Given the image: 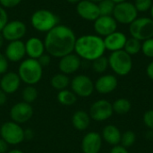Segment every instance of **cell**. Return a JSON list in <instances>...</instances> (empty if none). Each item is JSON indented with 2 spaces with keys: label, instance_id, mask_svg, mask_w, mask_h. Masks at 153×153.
<instances>
[{
  "label": "cell",
  "instance_id": "2",
  "mask_svg": "<svg viewBox=\"0 0 153 153\" xmlns=\"http://www.w3.org/2000/svg\"><path fill=\"white\" fill-rule=\"evenodd\" d=\"M105 51L104 39L97 34H86L76 39L74 52L81 59L92 62L104 56Z\"/></svg>",
  "mask_w": 153,
  "mask_h": 153
},
{
  "label": "cell",
  "instance_id": "44",
  "mask_svg": "<svg viewBox=\"0 0 153 153\" xmlns=\"http://www.w3.org/2000/svg\"><path fill=\"white\" fill-rule=\"evenodd\" d=\"M4 41H5V39H4V36H3L2 32L0 31V48L4 46Z\"/></svg>",
  "mask_w": 153,
  "mask_h": 153
},
{
  "label": "cell",
  "instance_id": "27",
  "mask_svg": "<svg viewBox=\"0 0 153 153\" xmlns=\"http://www.w3.org/2000/svg\"><path fill=\"white\" fill-rule=\"evenodd\" d=\"M124 50L131 56H135L138 53H140V51L142 50V41L131 37L130 39H127Z\"/></svg>",
  "mask_w": 153,
  "mask_h": 153
},
{
  "label": "cell",
  "instance_id": "35",
  "mask_svg": "<svg viewBox=\"0 0 153 153\" xmlns=\"http://www.w3.org/2000/svg\"><path fill=\"white\" fill-rule=\"evenodd\" d=\"M22 0H0V5L4 9H11L18 6Z\"/></svg>",
  "mask_w": 153,
  "mask_h": 153
},
{
  "label": "cell",
  "instance_id": "43",
  "mask_svg": "<svg viewBox=\"0 0 153 153\" xmlns=\"http://www.w3.org/2000/svg\"><path fill=\"white\" fill-rule=\"evenodd\" d=\"M7 101V94L0 89V106L5 105Z\"/></svg>",
  "mask_w": 153,
  "mask_h": 153
},
{
  "label": "cell",
  "instance_id": "9",
  "mask_svg": "<svg viewBox=\"0 0 153 153\" xmlns=\"http://www.w3.org/2000/svg\"><path fill=\"white\" fill-rule=\"evenodd\" d=\"M70 84L72 91L76 96H79L81 98L90 97L95 90L94 82L89 76L85 74H78L74 76L72 79Z\"/></svg>",
  "mask_w": 153,
  "mask_h": 153
},
{
  "label": "cell",
  "instance_id": "49",
  "mask_svg": "<svg viewBox=\"0 0 153 153\" xmlns=\"http://www.w3.org/2000/svg\"><path fill=\"white\" fill-rule=\"evenodd\" d=\"M89 1H91V2H93V3H96V4H98V3H100V1H102V0H89Z\"/></svg>",
  "mask_w": 153,
  "mask_h": 153
},
{
  "label": "cell",
  "instance_id": "14",
  "mask_svg": "<svg viewBox=\"0 0 153 153\" xmlns=\"http://www.w3.org/2000/svg\"><path fill=\"white\" fill-rule=\"evenodd\" d=\"M76 13L81 18L90 22H94L100 15L98 4L89 0L80 1L76 4Z\"/></svg>",
  "mask_w": 153,
  "mask_h": 153
},
{
  "label": "cell",
  "instance_id": "36",
  "mask_svg": "<svg viewBox=\"0 0 153 153\" xmlns=\"http://www.w3.org/2000/svg\"><path fill=\"white\" fill-rule=\"evenodd\" d=\"M9 66V61L4 56V54L0 53V74H4L7 73Z\"/></svg>",
  "mask_w": 153,
  "mask_h": 153
},
{
  "label": "cell",
  "instance_id": "17",
  "mask_svg": "<svg viewBox=\"0 0 153 153\" xmlns=\"http://www.w3.org/2000/svg\"><path fill=\"white\" fill-rule=\"evenodd\" d=\"M26 55L25 44L22 40L10 41L4 50V56L10 62H20Z\"/></svg>",
  "mask_w": 153,
  "mask_h": 153
},
{
  "label": "cell",
  "instance_id": "42",
  "mask_svg": "<svg viewBox=\"0 0 153 153\" xmlns=\"http://www.w3.org/2000/svg\"><path fill=\"white\" fill-rule=\"evenodd\" d=\"M146 74L147 76L153 81V61H152L146 68Z\"/></svg>",
  "mask_w": 153,
  "mask_h": 153
},
{
  "label": "cell",
  "instance_id": "19",
  "mask_svg": "<svg viewBox=\"0 0 153 153\" xmlns=\"http://www.w3.org/2000/svg\"><path fill=\"white\" fill-rule=\"evenodd\" d=\"M103 39H104V45L106 50H108L110 52H115L124 49L126 42L127 40V37L122 31L116 30L115 32L103 38Z\"/></svg>",
  "mask_w": 153,
  "mask_h": 153
},
{
  "label": "cell",
  "instance_id": "5",
  "mask_svg": "<svg viewBox=\"0 0 153 153\" xmlns=\"http://www.w3.org/2000/svg\"><path fill=\"white\" fill-rule=\"evenodd\" d=\"M108 58L109 67L118 76H126L133 69V58L124 49L111 52Z\"/></svg>",
  "mask_w": 153,
  "mask_h": 153
},
{
  "label": "cell",
  "instance_id": "38",
  "mask_svg": "<svg viewBox=\"0 0 153 153\" xmlns=\"http://www.w3.org/2000/svg\"><path fill=\"white\" fill-rule=\"evenodd\" d=\"M37 60L39 61V63L40 64V65L44 68V67H47V66L49 65V64L51 62V56L48 53L47 54L45 53L39 58H38Z\"/></svg>",
  "mask_w": 153,
  "mask_h": 153
},
{
  "label": "cell",
  "instance_id": "30",
  "mask_svg": "<svg viewBox=\"0 0 153 153\" xmlns=\"http://www.w3.org/2000/svg\"><path fill=\"white\" fill-rule=\"evenodd\" d=\"M98 6L100 15H112L116 3H114L112 0H102L98 3Z\"/></svg>",
  "mask_w": 153,
  "mask_h": 153
},
{
  "label": "cell",
  "instance_id": "22",
  "mask_svg": "<svg viewBox=\"0 0 153 153\" xmlns=\"http://www.w3.org/2000/svg\"><path fill=\"white\" fill-rule=\"evenodd\" d=\"M121 135H122V134H121L120 130L118 129L117 126H116L114 125L106 126L103 128L102 134H101L102 140H104L107 143H108L109 145H112V146L120 144Z\"/></svg>",
  "mask_w": 153,
  "mask_h": 153
},
{
  "label": "cell",
  "instance_id": "11",
  "mask_svg": "<svg viewBox=\"0 0 153 153\" xmlns=\"http://www.w3.org/2000/svg\"><path fill=\"white\" fill-rule=\"evenodd\" d=\"M1 32L4 39L9 42L21 40L27 32V26L20 20H12L8 21Z\"/></svg>",
  "mask_w": 153,
  "mask_h": 153
},
{
  "label": "cell",
  "instance_id": "21",
  "mask_svg": "<svg viewBox=\"0 0 153 153\" xmlns=\"http://www.w3.org/2000/svg\"><path fill=\"white\" fill-rule=\"evenodd\" d=\"M24 44L26 55L29 58L38 59L46 52L44 41L38 37H31L28 39Z\"/></svg>",
  "mask_w": 153,
  "mask_h": 153
},
{
  "label": "cell",
  "instance_id": "3",
  "mask_svg": "<svg viewBox=\"0 0 153 153\" xmlns=\"http://www.w3.org/2000/svg\"><path fill=\"white\" fill-rule=\"evenodd\" d=\"M18 75L27 85H35L42 78L43 67L37 59L27 58L21 62L18 67Z\"/></svg>",
  "mask_w": 153,
  "mask_h": 153
},
{
  "label": "cell",
  "instance_id": "4",
  "mask_svg": "<svg viewBox=\"0 0 153 153\" xmlns=\"http://www.w3.org/2000/svg\"><path fill=\"white\" fill-rule=\"evenodd\" d=\"M30 24L35 30L47 33L59 24V19L50 10L39 9L31 14Z\"/></svg>",
  "mask_w": 153,
  "mask_h": 153
},
{
  "label": "cell",
  "instance_id": "28",
  "mask_svg": "<svg viewBox=\"0 0 153 153\" xmlns=\"http://www.w3.org/2000/svg\"><path fill=\"white\" fill-rule=\"evenodd\" d=\"M92 69L97 74H103L107 71V69L109 67L108 65V58L102 56L94 61H92Z\"/></svg>",
  "mask_w": 153,
  "mask_h": 153
},
{
  "label": "cell",
  "instance_id": "40",
  "mask_svg": "<svg viewBox=\"0 0 153 153\" xmlns=\"http://www.w3.org/2000/svg\"><path fill=\"white\" fill-rule=\"evenodd\" d=\"M9 144L2 138H0V153H6L8 151Z\"/></svg>",
  "mask_w": 153,
  "mask_h": 153
},
{
  "label": "cell",
  "instance_id": "46",
  "mask_svg": "<svg viewBox=\"0 0 153 153\" xmlns=\"http://www.w3.org/2000/svg\"><path fill=\"white\" fill-rule=\"evenodd\" d=\"M66 1H67L68 3H70V4H78L80 1H82V0H66Z\"/></svg>",
  "mask_w": 153,
  "mask_h": 153
},
{
  "label": "cell",
  "instance_id": "8",
  "mask_svg": "<svg viewBox=\"0 0 153 153\" xmlns=\"http://www.w3.org/2000/svg\"><path fill=\"white\" fill-rule=\"evenodd\" d=\"M1 138L9 145H17L24 141V130L13 121L5 122L1 126Z\"/></svg>",
  "mask_w": 153,
  "mask_h": 153
},
{
  "label": "cell",
  "instance_id": "1",
  "mask_svg": "<svg viewBox=\"0 0 153 153\" xmlns=\"http://www.w3.org/2000/svg\"><path fill=\"white\" fill-rule=\"evenodd\" d=\"M76 39L74 31L70 27L57 24L46 34L44 39L46 52L50 56L61 58L74 51Z\"/></svg>",
  "mask_w": 153,
  "mask_h": 153
},
{
  "label": "cell",
  "instance_id": "41",
  "mask_svg": "<svg viewBox=\"0 0 153 153\" xmlns=\"http://www.w3.org/2000/svg\"><path fill=\"white\" fill-rule=\"evenodd\" d=\"M33 137H34V132H33L32 129L28 128V129L24 130V140L30 141V140H31Z\"/></svg>",
  "mask_w": 153,
  "mask_h": 153
},
{
  "label": "cell",
  "instance_id": "16",
  "mask_svg": "<svg viewBox=\"0 0 153 153\" xmlns=\"http://www.w3.org/2000/svg\"><path fill=\"white\" fill-rule=\"evenodd\" d=\"M81 65L82 59L76 54L71 53L60 58L58 67L62 74L68 75L77 72L81 67Z\"/></svg>",
  "mask_w": 153,
  "mask_h": 153
},
{
  "label": "cell",
  "instance_id": "48",
  "mask_svg": "<svg viewBox=\"0 0 153 153\" xmlns=\"http://www.w3.org/2000/svg\"><path fill=\"white\" fill-rule=\"evenodd\" d=\"M150 11H151V16H152L151 18L153 20V4H152V8H151V10H150Z\"/></svg>",
  "mask_w": 153,
  "mask_h": 153
},
{
  "label": "cell",
  "instance_id": "25",
  "mask_svg": "<svg viewBox=\"0 0 153 153\" xmlns=\"http://www.w3.org/2000/svg\"><path fill=\"white\" fill-rule=\"evenodd\" d=\"M113 111L118 115H125L127 114L132 108V103L129 100L126 98H120L116 100L112 103Z\"/></svg>",
  "mask_w": 153,
  "mask_h": 153
},
{
  "label": "cell",
  "instance_id": "34",
  "mask_svg": "<svg viewBox=\"0 0 153 153\" xmlns=\"http://www.w3.org/2000/svg\"><path fill=\"white\" fill-rule=\"evenodd\" d=\"M144 126L150 130H153V109L146 111L143 117Z\"/></svg>",
  "mask_w": 153,
  "mask_h": 153
},
{
  "label": "cell",
  "instance_id": "13",
  "mask_svg": "<svg viewBox=\"0 0 153 153\" xmlns=\"http://www.w3.org/2000/svg\"><path fill=\"white\" fill-rule=\"evenodd\" d=\"M33 116V108L30 104L24 101L14 104L10 109V117L13 122L19 125L28 122Z\"/></svg>",
  "mask_w": 153,
  "mask_h": 153
},
{
  "label": "cell",
  "instance_id": "47",
  "mask_svg": "<svg viewBox=\"0 0 153 153\" xmlns=\"http://www.w3.org/2000/svg\"><path fill=\"white\" fill-rule=\"evenodd\" d=\"M114 3L116 4H118V3H122V2H125V1H127V0H112Z\"/></svg>",
  "mask_w": 153,
  "mask_h": 153
},
{
  "label": "cell",
  "instance_id": "7",
  "mask_svg": "<svg viewBox=\"0 0 153 153\" xmlns=\"http://www.w3.org/2000/svg\"><path fill=\"white\" fill-rule=\"evenodd\" d=\"M112 16L117 23L129 25L138 17V11L133 3L125 1L116 4Z\"/></svg>",
  "mask_w": 153,
  "mask_h": 153
},
{
  "label": "cell",
  "instance_id": "26",
  "mask_svg": "<svg viewBox=\"0 0 153 153\" xmlns=\"http://www.w3.org/2000/svg\"><path fill=\"white\" fill-rule=\"evenodd\" d=\"M57 100L63 106H72L77 100V96L69 90L60 91L57 94Z\"/></svg>",
  "mask_w": 153,
  "mask_h": 153
},
{
  "label": "cell",
  "instance_id": "6",
  "mask_svg": "<svg viewBox=\"0 0 153 153\" xmlns=\"http://www.w3.org/2000/svg\"><path fill=\"white\" fill-rule=\"evenodd\" d=\"M129 33L142 42L153 38V20L149 17H137L129 24Z\"/></svg>",
  "mask_w": 153,
  "mask_h": 153
},
{
  "label": "cell",
  "instance_id": "23",
  "mask_svg": "<svg viewBox=\"0 0 153 153\" xmlns=\"http://www.w3.org/2000/svg\"><path fill=\"white\" fill-rule=\"evenodd\" d=\"M72 124L76 130L84 131L90 126L91 117L87 112L83 110H78L72 117Z\"/></svg>",
  "mask_w": 153,
  "mask_h": 153
},
{
  "label": "cell",
  "instance_id": "37",
  "mask_svg": "<svg viewBox=\"0 0 153 153\" xmlns=\"http://www.w3.org/2000/svg\"><path fill=\"white\" fill-rule=\"evenodd\" d=\"M8 14L6 12V9H4V7H2L0 5V31H2V30L4 29V27L5 26V24L8 22Z\"/></svg>",
  "mask_w": 153,
  "mask_h": 153
},
{
  "label": "cell",
  "instance_id": "51",
  "mask_svg": "<svg viewBox=\"0 0 153 153\" xmlns=\"http://www.w3.org/2000/svg\"><path fill=\"white\" fill-rule=\"evenodd\" d=\"M152 109H153V102H152Z\"/></svg>",
  "mask_w": 153,
  "mask_h": 153
},
{
  "label": "cell",
  "instance_id": "39",
  "mask_svg": "<svg viewBox=\"0 0 153 153\" xmlns=\"http://www.w3.org/2000/svg\"><path fill=\"white\" fill-rule=\"evenodd\" d=\"M109 153H129V152L126 148H125L121 144H118V145L113 146V148L110 150Z\"/></svg>",
  "mask_w": 153,
  "mask_h": 153
},
{
  "label": "cell",
  "instance_id": "31",
  "mask_svg": "<svg viewBox=\"0 0 153 153\" xmlns=\"http://www.w3.org/2000/svg\"><path fill=\"white\" fill-rule=\"evenodd\" d=\"M22 96V99H23L24 102L30 104V103L34 102L37 100V98H38V91L32 85H28L27 87H25L23 89Z\"/></svg>",
  "mask_w": 153,
  "mask_h": 153
},
{
  "label": "cell",
  "instance_id": "18",
  "mask_svg": "<svg viewBox=\"0 0 153 153\" xmlns=\"http://www.w3.org/2000/svg\"><path fill=\"white\" fill-rule=\"evenodd\" d=\"M118 85L117 76L113 74H103L97 79L94 83L95 90L100 94H108L113 92Z\"/></svg>",
  "mask_w": 153,
  "mask_h": 153
},
{
  "label": "cell",
  "instance_id": "33",
  "mask_svg": "<svg viewBox=\"0 0 153 153\" xmlns=\"http://www.w3.org/2000/svg\"><path fill=\"white\" fill-rule=\"evenodd\" d=\"M153 0H135L134 4L136 8V10L141 13H144L147 12L149 10H151L152 6Z\"/></svg>",
  "mask_w": 153,
  "mask_h": 153
},
{
  "label": "cell",
  "instance_id": "29",
  "mask_svg": "<svg viewBox=\"0 0 153 153\" xmlns=\"http://www.w3.org/2000/svg\"><path fill=\"white\" fill-rule=\"evenodd\" d=\"M135 142H136V134L134 131L127 130L122 134L120 144L122 146H124L125 148L128 149V148L132 147L135 143Z\"/></svg>",
  "mask_w": 153,
  "mask_h": 153
},
{
  "label": "cell",
  "instance_id": "10",
  "mask_svg": "<svg viewBox=\"0 0 153 153\" xmlns=\"http://www.w3.org/2000/svg\"><path fill=\"white\" fill-rule=\"evenodd\" d=\"M113 107L112 103L108 100L101 99L95 101L90 108V117L91 119H93L97 122H103L109 119L113 115Z\"/></svg>",
  "mask_w": 153,
  "mask_h": 153
},
{
  "label": "cell",
  "instance_id": "24",
  "mask_svg": "<svg viewBox=\"0 0 153 153\" xmlns=\"http://www.w3.org/2000/svg\"><path fill=\"white\" fill-rule=\"evenodd\" d=\"M70 82H71V81H70L68 75L62 74V73L53 75V77L51 78V81H50L51 86L58 91L65 90L69 86Z\"/></svg>",
  "mask_w": 153,
  "mask_h": 153
},
{
  "label": "cell",
  "instance_id": "20",
  "mask_svg": "<svg viewBox=\"0 0 153 153\" xmlns=\"http://www.w3.org/2000/svg\"><path fill=\"white\" fill-rule=\"evenodd\" d=\"M21 79L17 73L7 72L3 74L0 79V89L4 91L7 95L13 94L18 91L21 85Z\"/></svg>",
  "mask_w": 153,
  "mask_h": 153
},
{
  "label": "cell",
  "instance_id": "45",
  "mask_svg": "<svg viewBox=\"0 0 153 153\" xmlns=\"http://www.w3.org/2000/svg\"><path fill=\"white\" fill-rule=\"evenodd\" d=\"M7 153H24V152H22V151H20V150H18V149H14V150H12V151L8 152Z\"/></svg>",
  "mask_w": 153,
  "mask_h": 153
},
{
  "label": "cell",
  "instance_id": "12",
  "mask_svg": "<svg viewBox=\"0 0 153 153\" xmlns=\"http://www.w3.org/2000/svg\"><path fill=\"white\" fill-rule=\"evenodd\" d=\"M117 24L112 15H100L93 22V28L97 35L105 38L117 30Z\"/></svg>",
  "mask_w": 153,
  "mask_h": 153
},
{
  "label": "cell",
  "instance_id": "32",
  "mask_svg": "<svg viewBox=\"0 0 153 153\" xmlns=\"http://www.w3.org/2000/svg\"><path fill=\"white\" fill-rule=\"evenodd\" d=\"M143 54L150 58H153V38L148 39L142 42V50Z\"/></svg>",
  "mask_w": 153,
  "mask_h": 153
},
{
  "label": "cell",
  "instance_id": "50",
  "mask_svg": "<svg viewBox=\"0 0 153 153\" xmlns=\"http://www.w3.org/2000/svg\"><path fill=\"white\" fill-rule=\"evenodd\" d=\"M0 136H1V126H0Z\"/></svg>",
  "mask_w": 153,
  "mask_h": 153
},
{
  "label": "cell",
  "instance_id": "15",
  "mask_svg": "<svg viewBox=\"0 0 153 153\" xmlns=\"http://www.w3.org/2000/svg\"><path fill=\"white\" fill-rule=\"evenodd\" d=\"M102 137L97 132H89L82 141V151L83 153H99L102 147Z\"/></svg>",
  "mask_w": 153,
  "mask_h": 153
}]
</instances>
